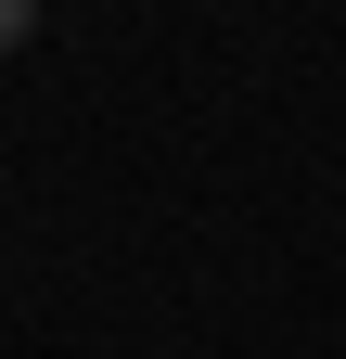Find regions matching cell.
<instances>
[{
	"label": "cell",
	"mask_w": 346,
	"mask_h": 359,
	"mask_svg": "<svg viewBox=\"0 0 346 359\" xmlns=\"http://www.w3.org/2000/svg\"><path fill=\"white\" fill-rule=\"evenodd\" d=\"M39 39V0H0V52H26Z\"/></svg>",
	"instance_id": "6da1fadb"
}]
</instances>
